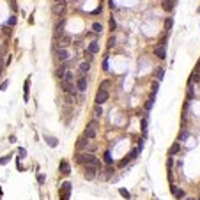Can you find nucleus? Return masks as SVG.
I'll return each mask as SVG.
<instances>
[{"label": "nucleus", "mask_w": 200, "mask_h": 200, "mask_svg": "<svg viewBox=\"0 0 200 200\" xmlns=\"http://www.w3.org/2000/svg\"><path fill=\"white\" fill-rule=\"evenodd\" d=\"M76 163H81V165H94V166L99 168V160H98L94 154H90V152L78 154V156H76Z\"/></svg>", "instance_id": "1"}, {"label": "nucleus", "mask_w": 200, "mask_h": 200, "mask_svg": "<svg viewBox=\"0 0 200 200\" xmlns=\"http://www.w3.org/2000/svg\"><path fill=\"white\" fill-rule=\"evenodd\" d=\"M96 175H98V166H94V165H85L83 177L87 181H92V179H96Z\"/></svg>", "instance_id": "2"}, {"label": "nucleus", "mask_w": 200, "mask_h": 200, "mask_svg": "<svg viewBox=\"0 0 200 200\" xmlns=\"http://www.w3.org/2000/svg\"><path fill=\"white\" fill-rule=\"evenodd\" d=\"M154 55L158 57V59H165L166 57V41H163V43H160L156 48H154Z\"/></svg>", "instance_id": "3"}, {"label": "nucleus", "mask_w": 200, "mask_h": 200, "mask_svg": "<svg viewBox=\"0 0 200 200\" xmlns=\"http://www.w3.org/2000/svg\"><path fill=\"white\" fill-rule=\"evenodd\" d=\"M57 59H59V62H66V60H69V59H71L69 50H67V48H57Z\"/></svg>", "instance_id": "4"}, {"label": "nucleus", "mask_w": 200, "mask_h": 200, "mask_svg": "<svg viewBox=\"0 0 200 200\" xmlns=\"http://www.w3.org/2000/svg\"><path fill=\"white\" fill-rule=\"evenodd\" d=\"M108 90H104V89H99L98 90V94H96V104H103V103H106L108 101Z\"/></svg>", "instance_id": "5"}, {"label": "nucleus", "mask_w": 200, "mask_h": 200, "mask_svg": "<svg viewBox=\"0 0 200 200\" xmlns=\"http://www.w3.org/2000/svg\"><path fill=\"white\" fill-rule=\"evenodd\" d=\"M76 89H78V92H85L87 90V76L85 75H80L76 78Z\"/></svg>", "instance_id": "6"}, {"label": "nucleus", "mask_w": 200, "mask_h": 200, "mask_svg": "<svg viewBox=\"0 0 200 200\" xmlns=\"http://www.w3.org/2000/svg\"><path fill=\"white\" fill-rule=\"evenodd\" d=\"M64 25H66V20L62 18V20H60V23H57V27H55V34H53L55 41H57V39H60V37L64 36Z\"/></svg>", "instance_id": "7"}, {"label": "nucleus", "mask_w": 200, "mask_h": 200, "mask_svg": "<svg viewBox=\"0 0 200 200\" xmlns=\"http://www.w3.org/2000/svg\"><path fill=\"white\" fill-rule=\"evenodd\" d=\"M51 13H53V16H64L66 5H62V4H53V5H51Z\"/></svg>", "instance_id": "8"}, {"label": "nucleus", "mask_w": 200, "mask_h": 200, "mask_svg": "<svg viewBox=\"0 0 200 200\" xmlns=\"http://www.w3.org/2000/svg\"><path fill=\"white\" fill-rule=\"evenodd\" d=\"M161 7H163L165 13H172L174 7H175V0H163V2H161Z\"/></svg>", "instance_id": "9"}, {"label": "nucleus", "mask_w": 200, "mask_h": 200, "mask_svg": "<svg viewBox=\"0 0 200 200\" xmlns=\"http://www.w3.org/2000/svg\"><path fill=\"white\" fill-rule=\"evenodd\" d=\"M170 191H172V195H174L175 199H184V191L179 190L177 186H170Z\"/></svg>", "instance_id": "10"}, {"label": "nucleus", "mask_w": 200, "mask_h": 200, "mask_svg": "<svg viewBox=\"0 0 200 200\" xmlns=\"http://www.w3.org/2000/svg\"><path fill=\"white\" fill-rule=\"evenodd\" d=\"M69 43H71V37H69V36H62L59 39V48H67Z\"/></svg>", "instance_id": "11"}, {"label": "nucleus", "mask_w": 200, "mask_h": 200, "mask_svg": "<svg viewBox=\"0 0 200 200\" xmlns=\"http://www.w3.org/2000/svg\"><path fill=\"white\" fill-rule=\"evenodd\" d=\"M83 137H85V138H89V140H94V138H96V129L87 128V129L83 131Z\"/></svg>", "instance_id": "12"}, {"label": "nucleus", "mask_w": 200, "mask_h": 200, "mask_svg": "<svg viewBox=\"0 0 200 200\" xmlns=\"http://www.w3.org/2000/svg\"><path fill=\"white\" fill-rule=\"evenodd\" d=\"M78 69H80V75H87V73H89V69H90V62L83 60V62L80 64V67H78Z\"/></svg>", "instance_id": "13"}, {"label": "nucleus", "mask_w": 200, "mask_h": 200, "mask_svg": "<svg viewBox=\"0 0 200 200\" xmlns=\"http://www.w3.org/2000/svg\"><path fill=\"white\" fill-rule=\"evenodd\" d=\"M87 51H89V53H92V55H96V53L99 51V44H98L96 41H94V43H90V44H89V48H87Z\"/></svg>", "instance_id": "14"}, {"label": "nucleus", "mask_w": 200, "mask_h": 200, "mask_svg": "<svg viewBox=\"0 0 200 200\" xmlns=\"http://www.w3.org/2000/svg\"><path fill=\"white\" fill-rule=\"evenodd\" d=\"M60 172H62L64 175L71 174V172H69V163H67V161H60Z\"/></svg>", "instance_id": "15"}, {"label": "nucleus", "mask_w": 200, "mask_h": 200, "mask_svg": "<svg viewBox=\"0 0 200 200\" xmlns=\"http://www.w3.org/2000/svg\"><path fill=\"white\" fill-rule=\"evenodd\" d=\"M60 193H67V195H69V193H71V182H67V181L62 182V186H60Z\"/></svg>", "instance_id": "16"}, {"label": "nucleus", "mask_w": 200, "mask_h": 200, "mask_svg": "<svg viewBox=\"0 0 200 200\" xmlns=\"http://www.w3.org/2000/svg\"><path fill=\"white\" fill-rule=\"evenodd\" d=\"M44 140L50 143V147H57V143H59L57 138H53V137H50V135H44Z\"/></svg>", "instance_id": "17"}, {"label": "nucleus", "mask_w": 200, "mask_h": 200, "mask_svg": "<svg viewBox=\"0 0 200 200\" xmlns=\"http://www.w3.org/2000/svg\"><path fill=\"white\" fill-rule=\"evenodd\" d=\"M154 99H156V96H154V94H151V96H149V101L145 103V110H147V112L154 106Z\"/></svg>", "instance_id": "18"}, {"label": "nucleus", "mask_w": 200, "mask_h": 200, "mask_svg": "<svg viewBox=\"0 0 200 200\" xmlns=\"http://www.w3.org/2000/svg\"><path fill=\"white\" fill-rule=\"evenodd\" d=\"M179 151H181V143H179V142H175V143L170 147V156H175Z\"/></svg>", "instance_id": "19"}, {"label": "nucleus", "mask_w": 200, "mask_h": 200, "mask_svg": "<svg viewBox=\"0 0 200 200\" xmlns=\"http://www.w3.org/2000/svg\"><path fill=\"white\" fill-rule=\"evenodd\" d=\"M103 160H104V163H106V165H112V163H113L112 152H110V151H106V152H104V156H103Z\"/></svg>", "instance_id": "20"}, {"label": "nucleus", "mask_w": 200, "mask_h": 200, "mask_svg": "<svg viewBox=\"0 0 200 200\" xmlns=\"http://www.w3.org/2000/svg\"><path fill=\"white\" fill-rule=\"evenodd\" d=\"M76 143H78V149H85V147H87V145H89V138H85V137H81L80 140L76 142Z\"/></svg>", "instance_id": "21"}, {"label": "nucleus", "mask_w": 200, "mask_h": 200, "mask_svg": "<svg viewBox=\"0 0 200 200\" xmlns=\"http://www.w3.org/2000/svg\"><path fill=\"white\" fill-rule=\"evenodd\" d=\"M158 89H160V81L156 80V81H152V85H151V94H158Z\"/></svg>", "instance_id": "22"}, {"label": "nucleus", "mask_w": 200, "mask_h": 200, "mask_svg": "<svg viewBox=\"0 0 200 200\" xmlns=\"http://www.w3.org/2000/svg\"><path fill=\"white\" fill-rule=\"evenodd\" d=\"M172 27H174V20H172V18H166V20H165V30H166V32H170V28H172Z\"/></svg>", "instance_id": "23"}, {"label": "nucleus", "mask_w": 200, "mask_h": 200, "mask_svg": "<svg viewBox=\"0 0 200 200\" xmlns=\"http://www.w3.org/2000/svg\"><path fill=\"white\" fill-rule=\"evenodd\" d=\"M94 115H96V117H101V115H103V104H96V106H94Z\"/></svg>", "instance_id": "24"}, {"label": "nucleus", "mask_w": 200, "mask_h": 200, "mask_svg": "<svg viewBox=\"0 0 200 200\" xmlns=\"http://www.w3.org/2000/svg\"><path fill=\"white\" fill-rule=\"evenodd\" d=\"M142 133H143V137H147V117L142 119Z\"/></svg>", "instance_id": "25"}, {"label": "nucleus", "mask_w": 200, "mask_h": 200, "mask_svg": "<svg viewBox=\"0 0 200 200\" xmlns=\"http://www.w3.org/2000/svg\"><path fill=\"white\" fill-rule=\"evenodd\" d=\"M119 193H120V197H124V199H131V195H129V191H128V190H124V188H120L119 190Z\"/></svg>", "instance_id": "26"}, {"label": "nucleus", "mask_w": 200, "mask_h": 200, "mask_svg": "<svg viewBox=\"0 0 200 200\" xmlns=\"http://www.w3.org/2000/svg\"><path fill=\"white\" fill-rule=\"evenodd\" d=\"M92 30L99 34L101 30H103V27H101V23H98V21H96V23H92Z\"/></svg>", "instance_id": "27"}, {"label": "nucleus", "mask_w": 200, "mask_h": 200, "mask_svg": "<svg viewBox=\"0 0 200 200\" xmlns=\"http://www.w3.org/2000/svg\"><path fill=\"white\" fill-rule=\"evenodd\" d=\"M94 151H96V145H94V143H89V145L85 147V152H90V154H92Z\"/></svg>", "instance_id": "28"}, {"label": "nucleus", "mask_w": 200, "mask_h": 200, "mask_svg": "<svg viewBox=\"0 0 200 200\" xmlns=\"http://www.w3.org/2000/svg\"><path fill=\"white\" fill-rule=\"evenodd\" d=\"M85 60H87V62H92V60H94V55L89 53V51H85Z\"/></svg>", "instance_id": "29"}, {"label": "nucleus", "mask_w": 200, "mask_h": 200, "mask_svg": "<svg viewBox=\"0 0 200 200\" xmlns=\"http://www.w3.org/2000/svg\"><path fill=\"white\" fill-rule=\"evenodd\" d=\"M87 128H92V129H96V128H98V120H90V122L87 124Z\"/></svg>", "instance_id": "30"}, {"label": "nucleus", "mask_w": 200, "mask_h": 200, "mask_svg": "<svg viewBox=\"0 0 200 200\" xmlns=\"http://www.w3.org/2000/svg\"><path fill=\"white\" fill-rule=\"evenodd\" d=\"M163 73H165L163 69H160V71L156 73V80H158V81H161V80H163Z\"/></svg>", "instance_id": "31"}, {"label": "nucleus", "mask_w": 200, "mask_h": 200, "mask_svg": "<svg viewBox=\"0 0 200 200\" xmlns=\"http://www.w3.org/2000/svg\"><path fill=\"white\" fill-rule=\"evenodd\" d=\"M188 137H190V133H188V131H181L179 140H184V138H188Z\"/></svg>", "instance_id": "32"}, {"label": "nucleus", "mask_w": 200, "mask_h": 200, "mask_svg": "<svg viewBox=\"0 0 200 200\" xmlns=\"http://www.w3.org/2000/svg\"><path fill=\"white\" fill-rule=\"evenodd\" d=\"M190 81H200V75L197 73V71L193 73V76H191V80H190Z\"/></svg>", "instance_id": "33"}, {"label": "nucleus", "mask_w": 200, "mask_h": 200, "mask_svg": "<svg viewBox=\"0 0 200 200\" xmlns=\"http://www.w3.org/2000/svg\"><path fill=\"white\" fill-rule=\"evenodd\" d=\"M7 85H9V81H7V80H4L2 83H0V90H5V89H7Z\"/></svg>", "instance_id": "34"}, {"label": "nucleus", "mask_w": 200, "mask_h": 200, "mask_svg": "<svg viewBox=\"0 0 200 200\" xmlns=\"http://www.w3.org/2000/svg\"><path fill=\"white\" fill-rule=\"evenodd\" d=\"M7 23H9V27H13V25L16 23V16H11V18H9V21H7Z\"/></svg>", "instance_id": "35"}, {"label": "nucleus", "mask_w": 200, "mask_h": 200, "mask_svg": "<svg viewBox=\"0 0 200 200\" xmlns=\"http://www.w3.org/2000/svg\"><path fill=\"white\" fill-rule=\"evenodd\" d=\"M37 182H39V184L44 182V175H43V174H37Z\"/></svg>", "instance_id": "36"}, {"label": "nucleus", "mask_w": 200, "mask_h": 200, "mask_svg": "<svg viewBox=\"0 0 200 200\" xmlns=\"http://www.w3.org/2000/svg\"><path fill=\"white\" fill-rule=\"evenodd\" d=\"M9 158H11V156H5V158H0V165H5V163L9 161Z\"/></svg>", "instance_id": "37"}, {"label": "nucleus", "mask_w": 200, "mask_h": 200, "mask_svg": "<svg viewBox=\"0 0 200 200\" xmlns=\"http://www.w3.org/2000/svg\"><path fill=\"white\" fill-rule=\"evenodd\" d=\"M60 200H69V195L67 193H60Z\"/></svg>", "instance_id": "38"}, {"label": "nucleus", "mask_w": 200, "mask_h": 200, "mask_svg": "<svg viewBox=\"0 0 200 200\" xmlns=\"http://www.w3.org/2000/svg\"><path fill=\"white\" fill-rule=\"evenodd\" d=\"M115 27H117V25H115V21L110 20V28H112V30H115Z\"/></svg>", "instance_id": "39"}, {"label": "nucleus", "mask_w": 200, "mask_h": 200, "mask_svg": "<svg viewBox=\"0 0 200 200\" xmlns=\"http://www.w3.org/2000/svg\"><path fill=\"white\" fill-rule=\"evenodd\" d=\"M106 87H108V80H106V81H103V83H101V89H104V90H106Z\"/></svg>", "instance_id": "40"}, {"label": "nucleus", "mask_w": 200, "mask_h": 200, "mask_svg": "<svg viewBox=\"0 0 200 200\" xmlns=\"http://www.w3.org/2000/svg\"><path fill=\"white\" fill-rule=\"evenodd\" d=\"M55 4H62V5H66V0H53Z\"/></svg>", "instance_id": "41"}, {"label": "nucleus", "mask_w": 200, "mask_h": 200, "mask_svg": "<svg viewBox=\"0 0 200 200\" xmlns=\"http://www.w3.org/2000/svg\"><path fill=\"white\" fill-rule=\"evenodd\" d=\"M2 69H4V64H0V73H2Z\"/></svg>", "instance_id": "42"}, {"label": "nucleus", "mask_w": 200, "mask_h": 200, "mask_svg": "<svg viewBox=\"0 0 200 200\" xmlns=\"http://www.w3.org/2000/svg\"><path fill=\"white\" fill-rule=\"evenodd\" d=\"M188 200H195V199H188Z\"/></svg>", "instance_id": "43"}, {"label": "nucleus", "mask_w": 200, "mask_h": 200, "mask_svg": "<svg viewBox=\"0 0 200 200\" xmlns=\"http://www.w3.org/2000/svg\"><path fill=\"white\" fill-rule=\"evenodd\" d=\"M199 13H200V7H199Z\"/></svg>", "instance_id": "44"}, {"label": "nucleus", "mask_w": 200, "mask_h": 200, "mask_svg": "<svg viewBox=\"0 0 200 200\" xmlns=\"http://www.w3.org/2000/svg\"><path fill=\"white\" fill-rule=\"evenodd\" d=\"M13 2H14V0H13Z\"/></svg>", "instance_id": "45"}]
</instances>
